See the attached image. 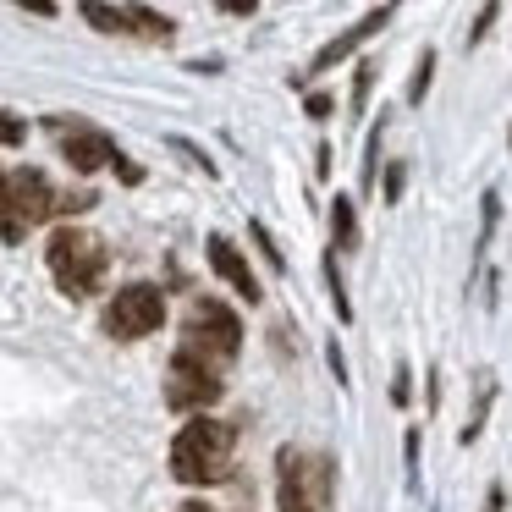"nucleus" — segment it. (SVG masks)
Here are the masks:
<instances>
[{
	"instance_id": "obj_12",
	"label": "nucleus",
	"mask_w": 512,
	"mask_h": 512,
	"mask_svg": "<svg viewBox=\"0 0 512 512\" xmlns=\"http://www.w3.org/2000/svg\"><path fill=\"white\" fill-rule=\"evenodd\" d=\"M331 248L336 254H353L358 248V204L347 199V193L331 199Z\"/></svg>"
},
{
	"instance_id": "obj_19",
	"label": "nucleus",
	"mask_w": 512,
	"mask_h": 512,
	"mask_svg": "<svg viewBox=\"0 0 512 512\" xmlns=\"http://www.w3.org/2000/svg\"><path fill=\"white\" fill-rule=\"evenodd\" d=\"M496 17H501V0H485V6H479V17H474V28H468V39L463 45L468 50H479L490 39V28H496Z\"/></svg>"
},
{
	"instance_id": "obj_2",
	"label": "nucleus",
	"mask_w": 512,
	"mask_h": 512,
	"mask_svg": "<svg viewBox=\"0 0 512 512\" xmlns=\"http://www.w3.org/2000/svg\"><path fill=\"white\" fill-rule=\"evenodd\" d=\"M336 485V463L325 452L281 446L276 452V507L281 512H325Z\"/></svg>"
},
{
	"instance_id": "obj_20",
	"label": "nucleus",
	"mask_w": 512,
	"mask_h": 512,
	"mask_svg": "<svg viewBox=\"0 0 512 512\" xmlns=\"http://www.w3.org/2000/svg\"><path fill=\"white\" fill-rule=\"evenodd\" d=\"M248 237L259 243V254H265V265H270V270H287V259H281V248H276V237H270V226H265V221H248Z\"/></svg>"
},
{
	"instance_id": "obj_24",
	"label": "nucleus",
	"mask_w": 512,
	"mask_h": 512,
	"mask_svg": "<svg viewBox=\"0 0 512 512\" xmlns=\"http://www.w3.org/2000/svg\"><path fill=\"white\" fill-rule=\"evenodd\" d=\"M303 111L314 116V122H331V111H336V94H325V89H314L309 100H303Z\"/></svg>"
},
{
	"instance_id": "obj_5",
	"label": "nucleus",
	"mask_w": 512,
	"mask_h": 512,
	"mask_svg": "<svg viewBox=\"0 0 512 512\" xmlns=\"http://www.w3.org/2000/svg\"><path fill=\"white\" fill-rule=\"evenodd\" d=\"M182 347L221 369L243 353V320H237L221 298H193L188 320H182Z\"/></svg>"
},
{
	"instance_id": "obj_6",
	"label": "nucleus",
	"mask_w": 512,
	"mask_h": 512,
	"mask_svg": "<svg viewBox=\"0 0 512 512\" xmlns=\"http://www.w3.org/2000/svg\"><path fill=\"white\" fill-rule=\"evenodd\" d=\"M221 391H226L221 369L204 364L188 347H177V358H171V369H166V408L171 413H204V408L221 402Z\"/></svg>"
},
{
	"instance_id": "obj_26",
	"label": "nucleus",
	"mask_w": 512,
	"mask_h": 512,
	"mask_svg": "<svg viewBox=\"0 0 512 512\" xmlns=\"http://www.w3.org/2000/svg\"><path fill=\"white\" fill-rule=\"evenodd\" d=\"M402 463H408V485H419V430H408L402 441Z\"/></svg>"
},
{
	"instance_id": "obj_16",
	"label": "nucleus",
	"mask_w": 512,
	"mask_h": 512,
	"mask_svg": "<svg viewBox=\"0 0 512 512\" xmlns=\"http://www.w3.org/2000/svg\"><path fill=\"white\" fill-rule=\"evenodd\" d=\"M430 83H435V50H419V61H413V78H408V94H402V100H408V105H424V100H430Z\"/></svg>"
},
{
	"instance_id": "obj_4",
	"label": "nucleus",
	"mask_w": 512,
	"mask_h": 512,
	"mask_svg": "<svg viewBox=\"0 0 512 512\" xmlns=\"http://www.w3.org/2000/svg\"><path fill=\"white\" fill-rule=\"evenodd\" d=\"M56 215V188H50L45 171L23 166L0 182V237L6 243H23L34 226H45Z\"/></svg>"
},
{
	"instance_id": "obj_13",
	"label": "nucleus",
	"mask_w": 512,
	"mask_h": 512,
	"mask_svg": "<svg viewBox=\"0 0 512 512\" xmlns=\"http://www.w3.org/2000/svg\"><path fill=\"white\" fill-rule=\"evenodd\" d=\"M496 226H501V193L490 188L485 199H479V243H474V265H468V281L479 276V259H485V248H490V237H496Z\"/></svg>"
},
{
	"instance_id": "obj_15",
	"label": "nucleus",
	"mask_w": 512,
	"mask_h": 512,
	"mask_svg": "<svg viewBox=\"0 0 512 512\" xmlns=\"http://www.w3.org/2000/svg\"><path fill=\"white\" fill-rule=\"evenodd\" d=\"M380 138H386V111L369 127V144H364V171H358V188L364 193H375V182H380Z\"/></svg>"
},
{
	"instance_id": "obj_27",
	"label": "nucleus",
	"mask_w": 512,
	"mask_h": 512,
	"mask_svg": "<svg viewBox=\"0 0 512 512\" xmlns=\"http://www.w3.org/2000/svg\"><path fill=\"white\" fill-rule=\"evenodd\" d=\"M325 364H331L336 386H353V380H347V358H342V347H336V342H325Z\"/></svg>"
},
{
	"instance_id": "obj_23",
	"label": "nucleus",
	"mask_w": 512,
	"mask_h": 512,
	"mask_svg": "<svg viewBox=\"0 0 512 512\" xmlns=\"http://www.w3.org/2000/svg\"><path fill=\"white\" fill-rule=\"evenodd\" d=\"M391 402H397V408H408V402H413V369L408 364L391 369Z\"/></svg>"
},
{
	"instance_id": "obj_21",
	"label": "nucleus",
	"mask_w": 512,
	"mask_h": 512,
	"mask_svg": "<svg viewBox=\"0 0 512 512\" xmlns=\"http://www.w3.org/2000/svg\"><path fill=\"white\" fill-rule=\"evenodd\" d=\"M402 188H408V160H391V166H386V182H380V199L397 204Z\"/></svg>"
},
{
	"instance_id": "obj_9",
	"label": "nucleus",
	"mask_w": 512,
	"mask_h": 512,
	"mask_svg": "<svg viewBox=\"0 0 512 512\" xmlns=\"http://www.w3.org/2000/svg\"><path fill=\"white\" fill-rule=\"evenodd\" d=\"M397 12H402V0H380L375 12H364V17H358V23H353V28H342V34H336V39H325V45L314 50V61H309V78H320V72H331L336 61H347V56H353V50H364L369 39H375V34H380V28H386L391 17H397Z\"/></svg>"
},
{
	"instance_id": "obj_17",
	"label": "nucleus",
	"mask_w": 512,
	"mask_h": 512,
	"mask_svg": "<svg viewBox=\"0 0 512 512\" xmlns=\"http://www.w3.org/2000/svg\"><path fill=\"white\" fill-rule=\"evenodd\" d=\"M375 61H358V72H353V100H347V111L353 116H364L369 111V94H375Z\"/></svg>"
},
{
	"instance_id": "obj_18",
	"label": "nucleus",
	"mask_w": 512,
	"mask_h": 512,
	"mask_svg": "<svg viewBox=\"0 0 512 512\" xmlns=\"http://www.w3.org/2000/svg\"><path fill=\"white\" fill-rule=\"evenodd\" d=\"M490 402H496V380H490V375H479V402H474V419L463 424V446H468V441H479V430H485V413H490Z\"/></svg>"
},
{
	"instance_id": "obj_28",
	"label": "nucleus",
	"mask_w": 512,
	"mask_h": 512,
	"mask_svg": "<svg viewBox=\"0 0 512 512\" xmlns=\"http://www.w3.org/2000/svg\"><path fill=\"white\" fill-rule=\"evenodd\" d=\"M215 12H226V17H254L259 0H215Z\"/></svg>"
},
{
	"instance_id": "obj_11",
	"label": "nucleus",
	"mask_w": 512,
	"mask_h": 512,
	"mask_svg": "<svg viewBox=\"0 0 512 512\" xmlns=\"http://www.w3.org/2000/svg\"><path fill=\"white\" fill-rule=\"evenodd\" d=\"M78 12H83V23L100 28V34L133 39V12H127V6H111V0H83Z\"/></svg>"
},
{
	"instance_id": "obj_29",
	"label": "nucleus",
	"mask_w": 512,
	"mask_h": 512,
	"mask_svg": "<svg viewBox=\"0 0 512 512\" xmlns=\"http://www.w3.org/2000/svg\"><path fill=\"white\" fill-rule=\"evenodd\" d=\"M485 512H507V485H501V479L485 490Z\"/></svg>"
},
{
	"instance_id": "obj_14",
	"label": "nucleus",
	"mask_w": 512,
	"mask_h": 512,
	"mask_svg": "<svg viewBox=\"0 0 512 512\" xmlns=\"http://www.w3.org/2000/svg\"><path fill=\"white\" fill-rule=\"evenodd\" d=\"M325 287H331V309L342 325H353V298H347V281H342V265H336V248L325 254Z\"/></svg>"
},
{
	"instance_id": "obj_10",
	"label": "nucleus",
	"mask_w": 512,
	"mask_h": 512,
	"mask_svg": "<svg viewBox=\"0 0 512 512\" xmlns=\"http://www.w3.org/2000/svg\"><path fill=\"white\" fill-rule=\"evenodd\" d=\"M204 254H210V270L226 281V287L237 292L243 303H259L265 292H259V276H254V265L243 259V248L232 243V237H221V232H210V243H204Z\"/></svg>"
},
{
	"instance_id": "obj_31",
	"label": "nucleus",
	"mask_w": 512,
	"mask_h": 512,
	"mask_svg": "<svg viewBox=\"0 0 512 512\" xmlns=\"http://www.w3.org/2000/svg\"><path fill=\"white\" fill-rule=\"evenodd\" d=\"M182 512H210V507H182Z\"/></svg>"
},
{
	"instance_id": "obj_25",
	"label": "nucleus",
	"mask_w": 512,
	"mask_h": 512,
	"mask_svg": "<svg viewBox=\"0 0 512 512\" xmlns=\"http://www.w3.org/2000/svg\"><path fill=\"white\" fill-rule=\"evenodd\" d=\"M171 149H177V155H188V160H193V166H199V171H204V177H215V160H210V155H204V149H199V144H188V138H171Z\"/></svg>"
},
{
	"instance_id": "obj_22",
	"label": "nucleus",
	"mask_w": 512,
	"mask_h": 512,
	"mask_svg": "<svg viewBox=\"0 0 512 512\" xmlns=\"http://www.w3.org/2000/svg\"><path fill=\"white\" fill-rule=\"evenodd\" d=\"M23 138H28V122H23V116L0 111V149H17Z\"/></svg>"
},
{
	"instance_id": "obj_7",
	"label": "nucleus",
	"mask_w": 512,
	"mask_h": 512,
	"mask_svg": "<svg viewBox=\"0 0 512 512\" xmlns=\"http://www.w3.org/2000/svg\"><path fill=\"white\" fill-rule=\"evenodd\" d=\"M160 325H166V292L149 287V281H133V287H122L105 303V331H111L116 342H144Z\"/></svg>"
},
{
	"instance_id": "obj_32",
	"label": "nucleus",
	"mask_w": 512,
	"mask_h": 512,
	"mask_svg": "<svg viewBox=\"0 0 512 512\" xmlns=\"http://www.w3.org/2000/svg\"><path fill=\"white\" fill-rule=\"evenodd\" d=\"M0 182H6V177H0Z\"/></svg>"
},
{
	"instance_id": "obj_30",
	"label": "nucleus",
	"mask_w": 512,
	"mask_h": 512,
	"mask_svg": "<svg viewBox=\"0 0 512 512\" xmlns=\"http://www.w3.org/2000/svg\"><path fill=\"white\" fill-rule=\"evenodd\" d=\"M12 6H23V12H34V17H56V0H12Z\"/></svg>"
},
{
	"instance_id": "obj_1",
	"label": "nucleus",
	"mask_w": 512,
	"mask_h": 512,
	"mask_svg": "<svg viewBox=\"0 0 512 512\" xmlns=\"http://www.w3.org/2000/svg\"><path fill=\"white\" fill-rule=\"evenodd\" d=\"M232 446H237L232 424L210 419V413H188V424L171 441V474L182 485H221L232 474Z\"/></svg>"
},
{
	"instance_id": "obj_8",
	"label": "nucleus",
	"mask_w": 512,
	"mask_h": 512,
	"mask_svg": "<svg viewBox=\"0 0 512 512\" xmlns=\"http://www.w3.org/2000/svg\"><path fill=\"white\" fill-rule=\"evenodd\" d=\"M50 133H61V160H67L78 177H94V171H105L122 149L111 144V133H100V127H83V122H67V116H50Z\"/></svg>"
},
{
	"instance_id": "obj_3",
	"label": "nucleus",
	"mask_w": 512,
	"mask_h": 512,
	"mask_svg": "<svg viewBox=\"0 0 512 512\" xmlns=\"http://www.w3.org/2000/svg\"><path fill=\"white\" fill-rule=\"evenodd\" d=\"M45 265H50V276H56V287L67 292V298H94L100 281H105L111 254H105V243L94 232L61 226V232L50 237V248H45Z\"/></svg>"
}]
</instances>
